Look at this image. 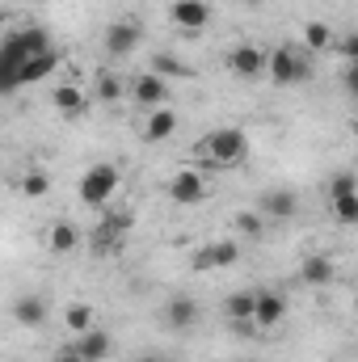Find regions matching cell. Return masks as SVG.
<instances>
[{"label":"cell","instance_id":"1","mask_svg":"<svg viewBox=\"0 0 358 362\" xmlns=\"http://www.w3.org/2000/svg\"><path fill=\"white\" fill-rule=\"evenodd\" d=\"M266 76L274 81V85H278V89L304 85V81L312 76L308 51H304V47H291V42H282V47H274V51H266Z\"/></svg>","mask_w":358,"mask_h":362},{"label":"cell","instance_id":"2","mask_svg":"<svg viewBox=\"0 0 358 362\" xmlns=\"http://www.w3.org/2000/svg\"><path fill=\"white\" fill-rule=\"evenodd\" d=\"M245 152H249V135H245V131H236V127H219V131H211V135L198 144V156H202V160H211V165H219V169L241 165V160H245Z\"/></svg>","mask_w":358,"mask_h":362},{"label":"cell","instance_id":"3","mask_svg":"<svg viewBox=\"0 0 358 362\" xmlns=\"http://www.w3.org/2000/svg\"><path fill=\"white\" fill-rule=\"evenodd\" d=\"M118 165H110V160H97L85 169V177H81V202H89V206H105L110 198H114V189H118Z\"/></svg>","mask_w":358,"mask_h":362},{"label":"cell","instance_id":"4","mask_svg":"<svg viewBox=\"0 0 358 362\" xmlns=\"http://www.w3.org/2000/svg\"><path fill=\"white\" fill-rule=\"evenodd\" d=\"M228 72L241 76V81H262L266 76V47L258 42H236L228 51Z\"/></svg>","mask_w":358,"mask_h":362},{"label":"cell","instance_id":"5","mask_svg":"<svg viewBox=\"0 0 358 362\" xmlns=\"http://www.w3.org/2000/svg\"><path fill=\"white\" fill-rule=\"evenodd\" d=\"M139 38H144V25H139L135 17H118V21H110V30H105V51H110L114 59H122V55H131V51L139 47Z\"/></svg>","mask_w":358,"mask_h":362},{"label":"cell","instance_id":"6","mask_svg":"<svg viewBox=\"0 0 358 362\" xmlns=\"http://www.w3.org/2000/svg\"><path fill=\"white\" fill-rule=\"evenodd\" d=\"M169 21L185 30V34H198L207 21H211V4L207 0H173L169 4Z\"/></svg>","mask_w":358,"mask_h":362},{"label":"cell","instance_id":"7","mask_svg":"<svg viewBox=\"0 0 358 362\" xmlns=\"http://www.w3.org/2000/svg\"><path fill=\"white\" fill-rule=\"evenodd\" d=\"M169 198H173V202H181V206L202 202V198H207V181H202V173H194V169H181V173H173V181H169Z\"/></svg>","mask_w":358,"mask_h":362},{"label":"cell","instance_id":"8","mask_svg":"<svg viewBox=\"0 0 358 362\" xmlns=\"http://www.w3.org/2000/svg\"><path fill=\"white\" fill-rule=\"evenodd\" d=\"M236 257H241V249H236L232 240H215V245L198 249L194 270H228V266H236Z\"/></svg>","mask_w":358,"mask_h":362},{"label":"cell","instance_id":"9","mask_svg":"<svg viewBox=\"0 0 358 362\" xmlns=\"http://www.w3.org/2000/svg\"><path fill=\"white\" fill-rule=\"evenodd\" d=\"M131 97H135L144 110H156V105H165V97H169V81H161L156 72L135 76V81H131Z\"/></svg>","mask_w":358,"mask_h":362},{"label":"cell","instance_id":"10","mask_svg":"<svg viewBox=\"0 0 358 362\" xmlns=\"http://www.w3.org/2000/svg\"><path fill=\"white\" fill-rule=\"evenodd\" d=\"M282 316H287V299L278 291H253V320L262 329H274Z\"/></svg>","mask_w":358,"mask_h":362},{"label":"cell","instance_id":"11","mask_svg":"<svg viewBox=\"0 0 358 362\" xmlns=\"http://www.w3.org/2000/svg\"><path fill=\"white\" fill-rule=\"evenodd\" d=\"M30 55L13 42V34L4 38V47H0V93H13L17 89V72H21V64H25Z\"/></svg>","mask_w":358,"mask_h":362},{"label":"cell","instance_id":"12","mask_svg":"<svg viewBox=\"0 0 358 362\" xmlns=\"http://www.w3.org/2000/svg\"><path fill=\"white\" fill-rule=\"evenodd\" d=\"M59 68V51L55 47H47L42 55H30L25 64H21V72H17V89L21 85H34V81H42V76H51Z\"/></svg>","mask_w":358,"mask_h":362},{"label":"cell","instance_id":"13","mask_svg":"<svg viewBox=\"0 0 358 362\" xmlns=\"http://www.w3.org/2000/svg\"><path fill=\"white\" fill-rule=\"evenodd\" d=\"M173 131H178V114H173L169 105H156V110H148V118H144V139L161 144V139H169Z\"/></svg>","mask_w":358,"mask_h":362},{"label":"cell","instance_id":"14","mask_svg":"<svg viewBox=\"0 0 358 362\" xmlns=\"http://www.w3.org/2000/svg\"><path fill=\"white\" fill-rule=\"evenodd\" d=\"M333 278H337V266H333L325 253H312V257L299 266V282H304V286H329Z\"/></svg>","mask_w":358,"mask_h":362},{"label":"cell","instance_id":"15","mask_svg":"<svg viewBox=\"0 0 358 362\" xmlns=\"http://www.w3.org/2000/svg\"><path fill=\"white\" fill-rule=\"evenodd\" d=\"M68 350H76L81 358H89V362H101L110 354V333L93 325L89 333H76V346H68Z\"/></svg>","mask_w":358,"mask_h":362},{"label":"cell","instance_id":"16","mask_svg":"<svg viewBox=\"0 0 358 362\" xmlns=\"http://www.w3.org/2000/svg\"><path fill=\"white\" fill-rule=\"evenodd\" d=\"M295 211H299L295 189H266L262 194V215H270V219H291Z\"/></svg>","mask_w":358,"mask_h":362},{"label":"cell","instance_id":"17","mask_svg":"<svg viewBox=\"0 0 358 362\" xmlns=\"http://www.w3.org/2000/svg\"><path fill=\"white\" fill-rule=\"evenodd\" d=\"M13 316H17V325L38 329V325L47 320V299H42V295H21V299L13 303Z\"/></svg>","mask_w":358,"mask_h":362},{"label":"cell","instance_id":"18","mask_svg":"<svg viewBox=\"0 0 358 362\" xmlns=\"http://www.w3.org/2000/svg\"><path fill=\"white\" fill-rule=\"evenodd\" d=\"M165 320H169V329H190L198 320V303L190 295H173L169 308H165Z\"/></svg>","mask_w":358,"mask_h":362},{"label":"cell","instance_id":"19","mask_svg":"<svg viewBox=\"0 0 358 362\" xmlns=\"http://www.w3.org/2000/svg\"><path fill=\"white\" fill-rule=\"evenodd\" d=\"M51 105H55L59 114L76 118V114L85 110V93L76 89V85H55V93H51Z\"/></svg>","mask_w":358,"mask_h":362},{"label":"cell","instance_id":"20","mask_svg":"<svg viewBox=\"0 0 358 362\" xmlns=\"http://www.w3.org/2000/svg\"><path fill=\"white\" fill-rule=\"evenodd\" d=\"M13 42H17L25 55H42V51L51 47V34H47L42 25H25V30H17V34H13Z\"/></svg>","mask_w":358,"mask_h":362},{"label":"cell","instance_id":"21","mask_svg":"<svg viewBox=\"0 0 358 362\" xmlns=\"http://www.w3.org/2000/svg\"><path fill=\"white\" fill-rule=\"evenodd\" d=\"M76 245H81V232H76L72 223H55V228L47 232V249H51V253H72Z\"/></svg>","mask_w":358,"mask_h":362},{"label":"cell","instance_id":"22","mask_svg":"<svg viewBox=\"0 0 358 362\" xmlns=\"http://www.w3.org/2000/svg\"><path fill=\"white\" fill-rule=\"evenodd\" d=\"M337 38H333V30L325 25V21H308L304 25V51H329Z\"/></svg>","mask_w":358,"mask_h":362},{"label":"cell","instance_id":"23","mask_svg":"<svg viewBox=\"0 0 358 362\" xmlns=\"http://www.w3.org/2000/svg\"><path fill=\"white\" fill-rule=\"evenodd\" d=\"M224 316H232V320H253V291L228 295V299H224Z\"/></svg>","mask_w":358,"mask_h":362},{"label":"cell","instance_id":"24","mask_svg":"<svg viewBox=\"0 0 358 362\" xmlns=\"http://www.w3.org/2000/svg\"><path fill=\"white\" fill-rule=\"evenodd\" d=\"M152 72H156L161 81H169V76H190V81H194V68H185V64H178V59H173L169 51H161V55L152 59Z\"/></svg>","mask_w":358,"mask_h":362},{"label":"cell","instance_id":"25","mask_svg":"<svg viewBox=\"0 0 358 362\" xmlns=\"http://www.w3.org/2000/svg\"><path fill=\"white\" fill-rule=\"evenodd\" d=\"M64 320H68V329H72V333H89V329H93V308H89V303H72V308L64 312Z\"/></svg>","mask_w":358,"mask_h":362},{"label":"cell","instance_id":"26","mask_svg":"<svg viewBox=\"0 0 358 362\" xmlns=\"http://www.w3.org/2000/svg\"><path fill=\"white\" fill-rule=\"evenodd\" d=\"M97 97H101V101H110V105H114V101H122V76L101 72V76H97Z\"/></svg>","mask_w":358,"mask_h":362},{"label":"cell","instance_id":"27","mask_svg":"<svg viewBox=\"0 0 358 362\" xmlns=\"http://www.w3.org/2000/svg\"><path fill=\"white\" fill-rule=\"evenodd\" d=\"M17 185H21V194H25V198H42V194L51 189V177L34 169V173H25V177L17 181Z\"/></svg>","mask_w":358,"mask_h":362},{"label":"cell","instance_id":"28","mask_svg":"<svg viewBox=\"0 0 358 362\" xmlns=\"http://www.w3.org/2000/svg\"><path fill=\"white\" fill-rule=\"evenodd\" d=\"M333 215H337V223H354L358 219V194H342V198H333Z\"/></svg>","mask_w":358,"mask_h":362},{"label":"cell","instance_id":"29","mask_svg":"<svg viewBox=\"0 0 358 362\" xmlns=\"http://www.w3.org/2000/svg\"><path fill=\"white\" fill-rule=\"evenodd\" d=\"M354 169H342V173H333V181H329V198H342V194H358L354 185Z\"/></svg>","mask_w":358,"mask_h":362},{"label":"cell","instance_id":"30","mask_svg":"<svg viewBox=\"0 0 358 362\" xmlns=\"http://www.w3.org/2000/svg\"><path fill=\"white\" fill-rule=\"evenodd\" d=\"M236 228H241L245 236H262V232H266V219H262L258 211H236Z\"/></svg>","mask_w":358,"mask_h":362},{"label":"cell","instance_id":"31","mask_svg":"<svg viewBox=\"0 0 358 362\" xmlns=\"http://www.w3.org/2000/svg\"><path fill=\"white\" fill-rule=\"evenodd\" d=\"M333 47H337L346 59H354V55H358V38H354V34H346V38H342V42H333Z\"/></svg>","mask_w":358,"mask_h":362},{"label":"cell","instance_id":"32","mask_svg":"<svg viewBox=\"0 0 358 362\" xmlns=\"http://www.w3.org/2000/svg\"><path fill=\"white\" fill-rule=\"evenodd\" d=\"M59 362H89V358H81L76 350H64V354H59Z\"/></svg>","mask_w":358,"mask_h":362},{"label":"cell","instance_id":"33","mask_svg":"<svg viewBox=\"0 0 358 362\" xmlns=\"http://www.w3.org/2000/svg\"><path fill=\"white\" fill-rule=\"evenodd\" d=\"M139 362H169V358H156V354H148V358H139Z\"/></svg>","mask_w":358,"mask_h":362}]
</instances>
